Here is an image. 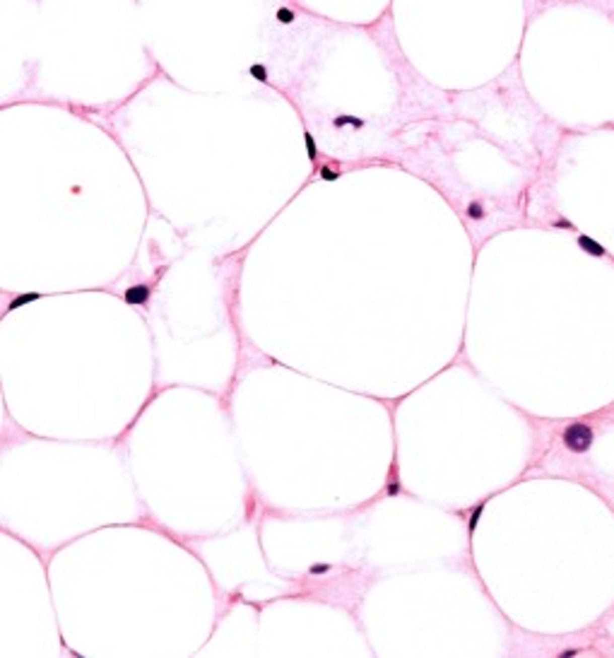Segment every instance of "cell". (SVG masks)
<instances>
[{
  "label": "cell",
  "instance_id": "9",
  "mask_svg": "<svg viewBox=\"0 0 614 658\" xmlns=\"http://www.w3.org/2000/svg\"><path fill=\"white\" fill-rule=\"evenodd\" d=\"M347 123L354 126V128H362L364 126L362 118H354V116H337V118L332 121V126H335V128H342V126H347Z\"/></svg>",
  "mask_w": 614,
  "mask_h": 658
},
{
  "label": "cell",
  "instance_id": "1",
  "mask_svg": "<svg viewBox=\"0 0 614 658\" xmlns=\"http://www.w3.org/2000/svg\"><path fill=\"white\" fill-rule=\"evenodd\" d=\"M564 444L573 453H585L592 446V429L585 422H571L564 429Z\"/></svg>",
  "mask_w": 614,
  "mask_h": 658
},
{
  "label": "cell",
  "instance_id": "4",
  "mask_svg": "<svg viewBox=\"0 0 614 658\" xmlns=\"http://www.w3.org/2000/svg\"><path fill=\"white\" fill-rule=\"evenodd\" d=\"M248 75H251L253 80H258V82H263V85H267V82H270L267 68H265L263 63H253V66H248Z\"/></svg>",
  "mask_w": 614,
  "mask_h": 658
},
{
  "label": "cell",
  "instance_id": "13",
  "mask_svg": "<svg viewBox=\"0 0 614 658\" xmlns=\"http://www.w3.org/2000/svg\"><path fill=\"white\" fill-rule=\"evenodd\" d=\"M554 227H561V229H573V224H571L569 219H554Z\"/></svg>",
  "mask_w": 614,
  "mask_h": 658
},
{
  "label": "cell",
  "instance_id": "7",
  "mask_svg": "<svg viewBox=\"0 0 614 658\" xmlns=\"http://www.w3.org/2000/svg\"><path fill=\"white\" fill-rule=\"evenodd\" d=\"M465 212H467V217L470 219H474V222H480V219H484V205L480 203V200H470L467 203V208H465Z\"/></svg>",
  "mask_w": 614,
  "mask_h": 658
},
{
  "label": "cell",
  "instance_id": "12",
  "mask_svg": "<svg viewBox=\"0 0 614 658\" xmlns=\"http://www.w3.org/2000/svg\"><path fill=\"white\" fill-rule=\"evenodd\" d=\"M330 571V564H316V567H311V574L313 576H318V574H328Z\"/></svg>",
  "mask_w": 614,
  "mask_h": 658
},
{
  "label": "cell",
  "instance_id": "3",
  "mask_svg": "<svg viewBox=\"0 0 614 658\" xmlns=\"http://www.w3.org/2000/svg\"><path fill=\"white\" fill-rule=\"evenodd\" d=\"M578 246H581V249L588 253V256H595V258H602V256H604V246H602V244H597L595 239L585 236V234H581V236H578Z\"/></svg>",
  "mask_w": 614,
  "mask_h": 658
},
{
  "label": "cell",
  "instance_id": "2",
  "mask_svg": "<svg viewBox=\"0 0 614 658\" xmlns=\"http://www.w3.org/2000/svg\"><path fill=\"white\" fill-rule=\"evenodd\" d=\"M150 296H152V287L150 285H130L125 287V292H123L125 304H130V307H145L150 302Z\"/></svg>",
  "mask_w": 614,
  "mask_h": 658
},
{
  "label": "cell",
  "instance_id": "5",
  "mask_svg": "<svg viewBox=\"0 0 614 658\" xmlns=\"http://www.w3.org/2000/svg\"><path fill=\"white\" fill-rule=\"evenodd\" d=\"M275 20L280 24H292L296 20V12L292 8H287V5H280L277 10H275Z\"/></svg>",
  "mask_w": 614,
  "mask_h": 658
},
{
  "label": "cell",
  "instance_id": "8",
  "mask_svg": "<svg viewBox=\"0 0 614 658\" xmlns=\"http://www.w3.org/2000/svg\"><path fill=\"white\" fill-rule=\"evenodd\" d=\"M304 145H306L308 159H311V162H316V159H318V145H316V138H313V135H311L308 131H304Z\"/></svg>",
  "mask_w": 614,
  "mask_h": 658
},
{
  "label": "cell",
  "instance_id": "11",
  "mask_svg": "<svg viewBox=\"0 0 614 658\" xmlns=\"http://www.w3.org/2000/svg\"><path fill=\"white\" fill-rule=\"evenodd\" d=\"M482 511H484V502H482V504H477V506H474V511H472V516H470V533H474V528H477V521H480Z\"/></svg>",
  "mask_w": 614,
  "mask_h": 658
},
{
  "label": "cell",
  "instance_id": "10",
  "mask_svg": "<svg viewBox=\"0 0 614 658\" xmlns=\"http://www.w3.org/2000/svg\"><path fill=\"white\" fill-rule=\"evenodd\" d=\"M340 176L342 174L337 171V169H335V166H328V164L320 166V178H323V181H337Z\"/></svg>",
  "mask_w": 614,
  "mask_h": 658
},
{
  "label": "cell",
  "instance_id": "6",
  "mask_svg": "<svg viewBox=\"0 0 614 658\" xmlns=\"http://www.w3.org/2000/svg\"><path fill=\"white\" fill-rule=\"evenodd\" d=\"M41 294H36V292H29V294H22V296H15L10 302V307H8V311H15V309H22V307H27V304H32V302H36Z\"/></svg>",
  "mask_w": 614,
  "mask_h": 658
},
{
  "label": "cell",
  "instance_id": "14",
  "mask_svg": "<svg viewBox=\"0 0 614 658\" xmlns=\"http://www.w3.org/2000/svg\"><path fill=\"white\" fill-rule=\"evenodd\" d=\"M397 492H400V485H397V483H395V480H393V483L388 485V490H385V494H390V497H393V494H397Z\"/></svg>",
  "mask_w": 614,
  "mask_h": 658
},
{
  "label": "cell",
  "instance_id": "15",
  "mask_svg": "<svg viewBox=\"0 0 614 658\" xmlns=\"http://www.w3.org/2000/svg\"><path fill=\"white\" fill-rule=\"evenodd\" d=\"M559 656L561 658H573V656H578V651H576V648H566V651H561Z\"/></svg>",
  "mask_w": 614,
  "mask_h": 658
}]
</instances>
